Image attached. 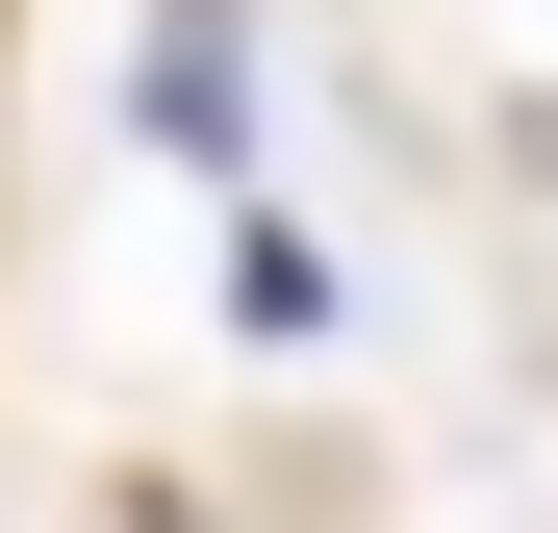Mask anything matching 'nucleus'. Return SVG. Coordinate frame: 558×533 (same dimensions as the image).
<instances>
[{
	"instance_id": "obj_1",
	"label": "nucleus",
	"mask_w": 558,
	"mask_h": 533,
	"mask_svg": "<svg viewBox=\"0 0 558 533\" xmlns=\"http://www.w3.org/2000/svg\"><path fill=\"white\" fill-rule=\"evenodd\" d=\"M153 153H254V26H229V0H153Z\"/></svg>"
}]
</instances>
